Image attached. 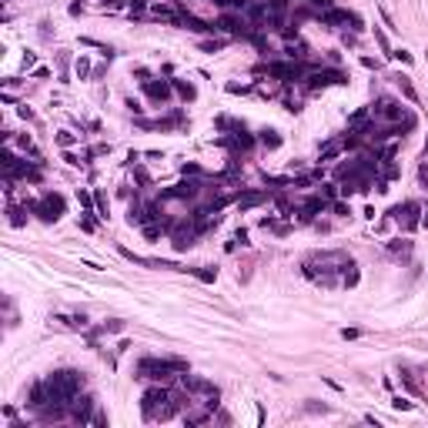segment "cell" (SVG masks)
Masks as SVG:
<instances>
[{
	"label": "cell",
	"instance_id": "obj_1",
	"mask_svg": "<svg viewBox=\"0 0 428 428\" xmlns=\"http://www.w3.org/2000/svg\"><path fill=\"white\" fill-rule=\"evenodd\" d=\"M355 265V261L348 258L345 251H321V254H311V258L301 265V271H305V278H311V281L324 284V288H332V284H338V271H348V268Z\"/></svg>",
	"mask_w": 428,
	"mask_h": 428
},
{
	"label": "cell",
	"instance_id": "obj_2",
	"mask_svg": "<svg viewBox=\"0 0 428 428\" xmlns=\"http://www.w3.org/2000/svg\"><path fill=\"white\" fill-rule=\"evenodd\" d=\"M44 385H47V395L54 405H71V398L84 388V375L74 372V368H60V372L47 375Z\"/></svg>",
	"mask_w": 428,
	"mask_h": 428
},
{
	"label": "cell",
	"instance_id": "obj_3",
	"mask_svg": "<svg viewBox=\"0 0 428 428\" xmlns=\"http://www.w3.org/2000/svg\"><path fill=\"white\" fill-rule=\"evenodd\" d=\"M184 372H187L184 358H141L138 361V378H151V381H168Z\"/></svg>",
	"mask_w": 428,
	"mask_h": 428
},
{
	"label": "cell",
	"instance_id": "obj_4",
	"mask_svg": "<svg viewBox=\"0 0 428 428\" xmlns=\"http://www.w3.org/2000/svg\"><path fill=\"white\" fill-rule=\"evenodd\" d=\"M64 208H67V201H64V194H57V191L41 194V201H34V204H30V211H34V214H37L41 221H47V224L60 221Z\"/></svg>",
	"mask_w": 428,
	"mask_h": 428
},
{
	"label": "cell",
	"instance_id": "obj_5",
	"mask_svg": "<svg viewBox=\"0 0 428 428\" xmlns=\"http://www.w3.org/2000/svg\"><path fill=\"white\" fill-rule=\"evenodd\" d=\"M332 84H348V74L335 71V67H315V71L305 77L308 90H321V87H332Z\"/></svg>",
	"mask_w": 428,
	"mask_h": 428
},
{
	"label": "cell",
	"instance_id": "obj_6",
	"mask_svg": "<svg viewBox=\"0 0 428 428\" xmlns=\"http://www.w3.org/2000/svg\"><path fill=\"white\" fill-rule=\"evenodd\" d=\"M171 402V395L164 391L161 385H154V388H147L144 391V398H141V408H144V418L147 421H157V412H161L164 405Z\"/></svg>",
	"mask_w": 428,
	"mask_h": 428
},
{
	"label": "cell",
	"instance_id": "obj_7",
	"mask_svg": "<svg viewBox=\"0 0 428 428\" xmlns=\"http://www.w3.org/2000/svg\"><path fill=\"white\" fill-rule=\"evenodd\" d=\"M372 114H378V117H385V121H402L405 107L398 104L395 97L381 94V97H375V104H372Z\"/></svg>",
	"mask_w": 428,
	"mask_h": 428
},
{
	"label": "cell",
	"instance_id": "obj_8",
	"mask_svg": "<svg viewBox=\"0 0 428 428\" xmlns=\"http://www.w3.org/2000/svg\"><path fill=\"white\" fill-rule=\"evenodd\" d=\"M67 415H71L74 421H81V425H84V421L94 415V398H90V395H81V391H77V395L71 398V405H67Z\"/></svg>",
	"mask_w": 428,
	"mask_h": 428
},
{
	"label": "cell",
	"instance_id": "obj_9",
	"mask_svg": "<svg viewBox=\"0 0 428 428\" xmlns=\"http://www.w3.org/2000/svg\"><path fill=\"white\" fill-rule=\"evenodd\" d=\"M328 208V201H324V197H308L305 204H301L298 211H294V214H298V224H311V221H315V214H321V211Z\"/></svg>",
	"mask_w": 428,
	"mask_h": 428
},
{
	"label": "cell",
	"instance_id": "obj_10",
	"mask_svg": "<svg viewBox=\"0 0 428 428\" xmlns=\"http://www.w3.org/2000/svg\"><path fill=\"white\" fill-rule=\"evenodd\" d=\"M201 191V181H181V184H174V187H168V191H161V197L164 201H171V197H194V194Z\"/></svg>",
	"mask_w": 428,
	"mask_h": 428
},
{
	"label": "cell",
	"instance_id": "obj_11",
	"mask_svg": "<svg viewBox=\"0 0 428 428\" xmlns=\"http://www.w3.org/2000/svg\"><path fill=\"white\" fill-rule=\"evenodd\" d=\"M171 90H174V84H171V81H144V94L151 97V101H157V104L168 101Z\"/></svg>",
	"mask_w": 428,
	"mask_h": 428
},
{
	"label": "cell",
	"instance_id": "obj_12",
	"mask_svg": "<svg viewBox=\"0 0 428 428\" xmlns=\"http://www.w3.org/2000/svg\"><path fill=\"white\" fill-rule=\"evenodd\" d=\"M181 27H187V30H194V34H214L218 27L214 24H208V20H201V17H194L191 10H181Z\"/></svg>",
	"mask_w": 428,
	"mask_h": 428
},
{
	"label": "cell",
	"instance_id": "obj_13",
	"mask_svg": "<svg viewBox=\"0 0 428 428\" xmlns=\"http://www.w3.org/2000/svg\"><path fill=\"white\" fill-rule=\"evenodd\" d=\"M268 201V191H241L238 194V208L241 211H251V208H258V204Z\"/></svg>",
	"mask_w": 428,
	"mask_h": 428
},
{
	"label": "cell",
	"instance_id": "obj_14",
	"mask_svg": "<svg viewBox=\"0 0 428 428\" xmlns=\"http://www.w3.org/2000/svg\"><path fill=\"white\" fill-rule=\"evenodd\" d=\"M321 24L324 27H338V24H348V10H335V7H328L321 14Z\"/></svg>",
	"mask_w": 428,
	"mask_h": 428
},
{
	"label": "cell",
	"instance_id": "obj_15",
	"mask_svg": "<svg viewBox=\"0 0 428 428\" xmlns=\"http://www.w3.org/2000/svg\"><path fill=\"white\" fill-rule=\"evenodd\" d=\"M395 84H398V87H402L405 101H412V104H418V90H415L412 77H405V74H398V77H395Z\"/></svg>",
	"mask_w": 428,
	"mask_h": 428
},
{
	"label": "cell",
	"instance_id": "obj_16",
	"mask_svg": "<svg viewBox=\"0 0 428 428\" xmlns=\"http://www.w3.org/2000/svg\"><path fill=\"white\" fill-rule=\"evenodd\" d=\"M184 271H191L197 281L204 284H214V278H218V268H211V265H201V268H184Z\"/></svg>",
	"mask_w": 428,
	"mask_h": 428
},
{
	"label": "cell",
	"instance_id": "obj_17",
	"mask_svg": "<svg viewBox=\"0 0 428 428\" xmlns=\"http://www.w3.org/2000/svg\"><path fill=\"white\" fill-rule=\"evenodd\" d=\"M341 151H345V138H338V141H328V144L321 147V154H318V157H321V161H335V157H338Z\"/></svg>",
	"mask_w": 428,
	"mask_h": 428
},
{
	"label": "cell",
	"instance_id": "obj_18",
	"mask_svg": "<svg viewBox=\"0 0 428 428\" xmlns=\"http://www.w3.org/2000/svg\"><path fill=\"white\" fill-rule=\"evenodd\" d=\"M388 251H391V254H398V258H408V254H412V241L395 238V241H388Z\"/></svg>",
	"mask_w": 428,
	"mask_h": 428
},
{
	"label": "cell",
	"instance_id": "obj_19",
	"mask_svg": "<svg viewBox=\"0 0 428 428\" xmlns=\"http://www.w3.org/2000/svg\"><path fill=\"white\" fill-rule=\"evenodd\" d=\"M258 141H261L265 147H271V151H275V147H281V134H278V130H271V127H265V130H261V134H258Z\"/></svg>",
	"mask_w": 428,
	"mask_h": 428
},
{
	"label": "cell",
	"instance_id": "obj_20",
	"mask_svg": "<svg viewBox=\"0 0 428 428\" xmlns=\"http://www.w3.org/2000/svg\"><path fill=\"white\" fill-rule=\"evenodd\" d=\"M174 90H178L181 97H184V101H194V97H197V90H194V84H187V81H178V77H174Z\"/></svg>",
	"mask_w": 428,
	"mask_h": 428
},
{
	"label": "cell",
	"instance_id": "obj_21",
	"mask_svg": "<svg viewBox=\"0 0 428 428\" xmlns=\"http://www.w3.org/2000/svg\"><path fill=\"white\" fill-rule=\"evenodd\" d=\"M214 418V412L211 408H204V412H191V415H184V421L187 425H204V421H211Z\"/></svg>",
	"mask_w": 428,
	"mask_h": 428
},
{
	"label": "cell",
	"instance_id": "obj_22",
	"mask_svg": "<svg viewBox=\"0 0 428 428\" xmlns=\"http://www.w3.org/2000/svg\"><path fill=\"white\" fill-rule=\"evenodd\" d=\"M244 244H248V231H235V238H231V241H227V248L224 251H238V248H244Z\"/></svg>",
	"mask_w": 428,
	"mask_h": 428
},
{
	"label": "cell",
	"instance_id": "obj_23",
	"mask_svg": "<svg viewBox=\"0 0 428 428\" xmlns=\"http://www.w3.org/2000/svg\"><path fill=\"white\" fill-rule=\"evenodd\" d=\"M81 44H84V47H97V50H101V54H104V57H114V50L107 47V44L94 41V37H81Z\"/></svg>",
	"mask_w": 428,
	"mask_h": 428
},
{
	"label": "cell",
	"instance_id": "obj_24",
	"mask_svg": "<svg viewBox=\"0 0 428 428\" xmlns=\"http://www.w3.org/2000/svg\"><path fill=\"white\" fill-rule=\"evenodd\" d=\"M94 208H97V218H107V197H104V191H94Z\"/></svg>",
	"mask_w": 428,
	"mask_h": 428
},
{
	"label": "cell",
	"instance_id": "obj_25",
	"mask_svg": "<svg viewBox=\"0 0 428 428\" xmlns=\"http://www.w3.org/2000/svg\"><path fill=\"white\" fill-rule=\"evenodd\" d=\"M74 71H77V77H81V81H87V74H90V60L87 57H77V64H74Z\"/></svg>",
	"mask_w": 428,
	"mask_h": 428
},
{
	"label": "cell",
	"instance_id": "obj_26",
	"mask_svg": "<svg viewBox=\"0 0 428 428\" xmlns=\"http://www.w3.org/2000/svg\"><path fill=\"white\" fill-rule=\"evenodd\" d=\"M402 381H405V385H408V391H415V395H418V398H425V395H421V385H418V381H415V375H412V372H402Z\"/></svg>",
	"mask_w": 428,
	"mask_h": 428
},
{
	"label": "cell",
	"instance_id": "obj_27",
	"mask_svg": "<svg viewBox=\"0 0 428 428\" xmlns=\"http://www.w3.org/2000/svg\"><path fill=\"white\" fill-rule=\"evenodd\" d=\"M341 284H345V288H355V284H358V268H355V265H351V268H348V271H345V278H341Z\"/></svg>",
	"mask_w": 428,
	"mask_h": 428
},
{
	"label": "cell",
	"instance_id": "obj_28",
	"mask_svg": "<svg viewBox=\"0 0 428 428\" xmlns=\"http://www.w3.org/2000/svg\"><path fill=\"white\" fill-rule=\"evenodd\" d=\"M224 47V41H221V37H214V41H201V50L204 54H214V50H221Z\"/></svg>",
	"mask_w": 428,
	"mask_h": 428
},
{
	"label": "cell",
	"instance_id": "obj_29",
	"mask_svg": "<svg viewBox=\"0 0 428 428\" xmlns=\"http://www.w3.org/2000/svg\"><path fill=\"white\" fill-rule=\"evenodd\" d=\"M348 24H351V30H365V20H361V14H355V10H348Z\"/></svg>",
	"mask_w": 428,
	"mask_h": 428
},
{
	"label": "cell",
	"instance_id": "obj_30",
	"mask_svg": "<svg viewBox=\"0 0 428 428\" xmlns=\"http://www.w3.org/2000/svg\"><path fill=\"white\" fill-rule=\"evenodd\" d=\"M77 201H81L84 211H90V204H94V194H87L84 187H77Z\"/></svg>",
	"mask_w": 428,
	"mask_h": 428
},
{
	"label": "cell",
	"instance_id": "obj_31",
	"mask_svg": "<svg viewBox=\"0 0 428 428\" xmlns=\"http://www.w3.org/2000/svg\"><path fill=\"white\" fill-rule=\"evenodd\" d=\"M391 408H395V412H412V402H408V398H391Z\"/></svg>",
	"mask_w": 428,
	"mask_h": 428
},
{
	"label": "cell",
	"instance_id": "obj_32",
	"mask_svg": "<svg viewBox=\"0 0 428 428\" xmlns=\"http://www.w3.org/2000/svg\"><path fill=\"white\" fill-rule=\"evenodd\" d=\"M57 144H60V147H71V144H77V138H74L71 130H60V134H57Z\"/></svg>",
	"mask_w": 428,
	"mask_h": 428
},
{
	"label": "cell",
	"instance_id": "obj_33",
	"mask_svg": "<svg viewBox=\"0 0 428 428\" xmlns=\"http://www.w3.org/2000/svg\"><path fill=\"white\" fill-rule=\"evenodd\" d=\"M7 214H10V224H14V227H20V224L27 221V218H24V211H20V208H10Z\"/></svg>",
	"mask_w": 428,
	"mask_h": 428
},
{
	"label": "cell",
	"instance_id": "obj_34",
	"mask_svg": "<svg viewBox=\"0 0 428 428\" xmlns=\"http://www.w3.org/2000/svg\"><path fill=\"white\" fill-rule=\"evenodd\" d=\"M335 194H338V187H335V184H324L321 191H318V197H324V201L332 204V201H335Z\"/></svg>",
	"mask_w": 428,
	"mask_h": 428
},
{
	"label": "cell",
	"instance_id": "obj_35",
	"mask_svg": "<svg viewBox=\"0 0 428 428\" xmlns=\"http://www.w3.org/2000/svg\"><path fill=\"white\" fill-rule=\"evenodd\" d=\"M375 41H378V47L385 50L388 57H391V47H388V37H385V30H378V27H375Z\"/></svg>",
	"mask_w": 428,
	"mask_h": 428
},
{
	"label": "cell",
	"instance_id": "obj_36",
	"mask_svg": "<svg viewBox=\"0 0 428 428\" xmlns=\"http://www.w3.org/2000/svg\"><path fill=\"white\" fill-rule=\"evenodd\" d=\"M332 211L338 214V218H348V214H351V208H348L345 201H332Z\"/></svg>",
	"mask_w": 428,
	"mask_h": 428
},
{
	"label": "cell",
	"instance_id": "obj_37",
	"mask_svg": "<svg viewBox=\"0 0 428 428\" xmlns=\"http://www.w3.org/2000/svg\"><path fill=\"white\" fill-rule=\"evenodd\" d=\"M101 328H104V332H124V321L121 318H111V321H104Z\"/></svg>",
	"mask_w": 428,
	"mask_h": 428
},
{
	"label": "cell",
	"instance_id": "obj_38",
	"mask_svg": "<svg viewBox=\"0 0 428 428\" xmlns=\"http://www.w3.org/2000/svg\"><path fill=\"white\" fill-rule=\"evenodd\" d=\"M90 214H94V211H84V218H81V231H94V218H90Z\"/></svg>",
	"mask_w": 428,
	"mask_h": 428
},
{
	"label": "cell",
	"instance_id": "obj_39",
	"mask_svg": "<svg viewBox=\"0 0 428 428\" xmlns=\"http://www.w3.org/2000/svg\"><path fill=\"white\" fill-rule=\"evenodd\" d=\"M391 57H395V60H402V64H415V57L408 54V50H391Z\"/></svg>",
	"mask_w": 428,
	"mask_h": 428
},
{
	"label": "cell",
	"instance_id": "obj_40",
	"mask_svg": "<svg viewBox=\"0 0 428 428\" xmlns=\"http://www.w3.org/2000/svg\"><path fill=\"white\" fill-rule=\"evenodd\" d=\"M305 412H311V415H318V412H321V415H324V412H328V405H318V402H308V405H305Z\"/></svg>",
	"mask_w": 428,
	"mask_h": 428
},
{
	"label": "cell",
	"instance_id": "obj_41",
	"mask_svg": "<svg viewBox=\"0 0 428 428\" xmlns=\"http://www.w3.org/2000/svg\"><path fill=\"white\" fill-rule=\"evenodd\" d=\"M248 84H227V94H248Z\"/></svg>",
	"mask_w": 428,
	"mask_h": 428
},
{
	"label": "cell",
	"instance_id": "obj_42",
	"mask_svg": "<svg viewBox=\"0 0 428 428\" xmlns=\"http://www.w3.org/2000/svg\"><path fill=\"white\" fill-rule=\"evenodd\" d=\"M87 425H107V415H101V412H94L87 418Z\"/></svg>",
	"mask_w": 428,
	"mask_h": 428
},
{
	"label": "cell",
	"instance_id": "obj_43",
	"mask_svg": "<svg viewBox=\"0 0 428 428\" xmlns=\"http://www.w3.org/2000/svg\"><path fill=\"white\" fill-rule=\"evenodd\" d=\"M211 4H218V7H224V10H238V0H211Z\"/></svg>",
	"mask_w": 428,
	"mask_h": 428
},
{
	"label": "cell",
	"instance_id": "obj_44",
	"mask_svg": "<svg viewBox=\"0 0 428 428\" xmlns=\"http://www.w3.org/2000/svg\"><path fill=\"white\" fill-rule=\"evenodd\" d=\"M27 67H37V54H30V50L24 54V71H27Z\"/></svg>",
	"mask_w": 428,
	"mask_h": 428
},
{
	"label": "cell",
	"instance_id": "obj_45",
	"mask_svg": "<svg viewBox=\"0 0 428 428\" xmlns=\"http://www.w3.org/2000/svg\"><path fill=\"white\" fill-rule=\"evenodd\" d=\"M127 111H130V114H141V111H144V107H141L138 101H134V97H130V101H127Z\"/></svg>",
	"mask_w": 428,
	"mask_h": 428
},
{
	"label": "cell",
	"instance_id": "obj_46",
	"mask_svg": "<svg viewBox=\"0 0 428 428\" xmlns=\"http://www.w3.org/2000/svg\"><path fill=\"white\" fill-rule=\"evenodd\" d=\"M187 174L194 178V174H201V168H197V164H184V178H187Z\"/></svg>",
	"mask_w": 428,
	"mask_h": 428
},
{
	"label": "cell",
	"instance_id": "obj_47",
	"mask_svg": "<svg viewBox=\"0 0 428 428\" xmlns=\"http://www.w3.org/2000/svg\"><path fill=\"white\" fill-rule=\"evenodd\" d=\"M361 64L368 67V71H378V60H372V57H361Z\"/></svg>",
	"mask_w": 428,
	"mask_h": 428
},
{
	"label": "cell",
	"instance_id": "obj_48",
	"mask_svg": "<svg viewBox=\"0 0 428 428\" xmlns=\"http://www.w3.org/2000/svg\"><path fill=\"white\" fill-rule=\"evenodd\" d=\"M358 335H361L358 328H345V332H341V338H358Z\"/></svg>",
	"mask_w": 428,
	"mask_h": 428
},
{
	"label": "cell",
	"instance_id": "obj_49",
	"mask_svg": "<svg viewBox=\"0 0 428 428\" xmlns=\"http://www.w3.org/2000/svg\"><path fill=\"white\" fill-rule=\"evenodd\" d=\"M308 4H315V7H321V10L332 7V0H308Z\"/></svg>",
	"mask_w": 428,
	"mask_h": 428
},
{
	"label": "cell",
	"instance_id": "obj_50",
	"mask_svg": "<svg viewBox=\"0 0 428 428\" xmlns=\"http://www.w3.org/2000/svg\"><path fill=\"white\" fill-rule=\"evenodd\" d=\"M418 227H428V208H421V218H418Z\"/></svg>",
	"mask_w": 428,
	"mask_h": 428
}]
</instances>
